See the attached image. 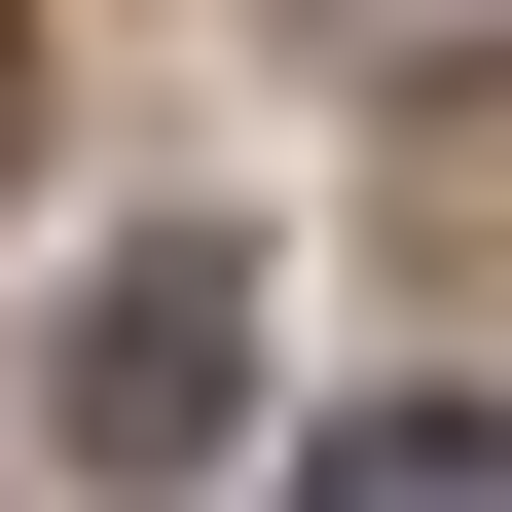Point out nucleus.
I'll return each mask as SVG.
<instances>
[{
    "mask_svg": "<svg viewBox=\"0 0 512 512\" xmlns=\"http://www.w3.org/2000/svg\"><path fill=\"white\" fill-rule=\"evenodd\" d=\"M220 403H256V293H220V256H110V293H74V366H37V439H74L110 512H147V476H220Z\"/></svg>",
    "mask_w": 512,
    "mask_h": 512,
    "instance_id": "obj_1",
    "label": "nucleus"
},
{
    "mask_svg": "<svg viewBox=\"0 0 512 512\" xmlns=\"http://www.w3.org/2000/svg\"><path fill=\"white\" fill-rule=\"evenodd\" d=\"M293 512H512V403H366V439H293Z\"/></svg>",
    "mask_w": 512,
    "mask_h": 512,
    "instance_id": "obj_2",
    "label": "nucleus"
},
{
    "mask_svg": "<svg viewBox=\"0 0 512 512\" xmlns=\"http://www.w3.org/2000/svg\"><path fill=\"white\" fill-rule=\"evenodd\" d=\"M330 37H512V0H330Z\"/></svg>",
    "mask_w": 512,
    "mask_h": 512,
    "instance_id": "obj_3",
    "label": "nucleus"
},
{
    "mask_svg": "<svg viewBox=\"0 0 512 512\" xmlns=\"http://www.w3.org/2000/svg\"><path fill=\"white\" fill-rule=\"evenodd\" d=\"M0 110H37V74H0Z\"/></svg>",
    "mask_w": 512,
    "mask_h": 512,
    "instance_id": "obj_4",
    "label": "nucleus"
}]
</instances>
